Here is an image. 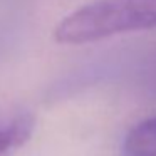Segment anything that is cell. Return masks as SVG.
I'll list each match as a JSON object with an SVG mask.
<instances>
[{"label":"cell","instance_id":"cell-1","mask_svg":"<svg viewBox=\"0 0 156 156\" xmlns=\"http://www.w3.org/2000/svg\"><path fill=\"white\" fill-rule=\"evenodd\" d=\"M148 29H156V0H92L55 25L54 41L77 45Z\"/></svg>","mask_w":156,"mask_h":156},{"label":"cell","instance_id":"cell-2","mask_svg":"<svg viewBox=\"0 0 156 156\" xmlns=\"http://www.w3.org/2000/svg\"><path fill=\"white\" fill-rule=\"evenodd\" d=\"M35 119L24 109L0 111V156H10L32 136Z\"/></svg>","mask_w":156,"mask_h":156},{"label":"cell","instance_id":"cell-3","mask_svg":"<svg viewBox=\"0 0 156 156\" xmlns=\"http://www.w3.org/2000/svg\"><path fill=\"white\" fill-rule=\"evenodd\" d=\"M121 156H156V116L129 129L121 144Z\"/></svg>","mask_w":156,"mask_h":156}]
</instances>
